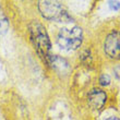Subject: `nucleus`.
Wrapping results in <instances>:
<instances>
[{"label": "nucleus", "instance_id": "obj_1", "mask_svg": "<svg viewBox=\"0 0 120 120\" xmlns=\"http://www.w3.org/2000/svg\"><path fill=\"white\" fill-rule=\"evenodd\" d=\"M30 34H31V41L34 45L35 49L37 51L39 56L43 57L46 61H48L50 55V39L47 34V31L41 23L33 22L30 25Z\"/></svg>", "mask_w": 120, "mask_h": 120}, {"label": "nucleus", "instance_id": "obj_2", "mask_svg": "<svg viewBox=\"0 0 120 120\" xmlns=\"http://www.w3.org/2000/svg\"><path fill=\"white\" fill-rule=\"evenodd\" d=\"M56 41L59 47L64 50H76L82 45L83 31L80 26H73L71 29H60Z\"/></svg>", "mask_w": 120, "mask_h": 120}, {"label": "nucleus", "instance_id": "obj_3", "mask_svg": "<svg viewBox=\"0 0 120 120\" xmlns=\"http://www.w3.org/2000/svg\"><path fill=\"white\" fill-rule=\"evenodd\" d=\"M38 10L46 20L57 21V22H68L70 16L63 6L58 1H39Z\"/></svg>", "mask_w": 120, "mask_h": 120}, {"label": "nucleus", "instance_id": "obj_4", "mask_svg": "<svg viewBox=\"0 0 120 120\" xmlns=\"http://www.w3.org/2000/svg\"><path fill=\"white\" fill-rule=\"evenodd\" d=\"M104 52L109 59H120V31H111L104 41Z\"/></svg>", "mask_w": 120, "mask_h": 120}, {"label": "nucleus", "instance_id": "obj_5", "mask_svg": "<svg viewBox=\"0 0 120 120\" xmlns=\"http://www.w3.org/2000/svg\"><path fill=\"white\" fill-rule=\"evenodd\" d=\"M107 101L106 92L101 89H93L87 94V104L94 110H99L105 106Z\"/></svg>", "mask_w": 120, "mask_h": 120}, {"label": "nucleus", "instance_id": "obj_6", "mask_svg": "<svg viewBox=\"0 0 120 120\" xmlns=\"http://www.w3.org/2000/svg\"><path fill=\"white\" fill-rule=\"evenodd\" d=\"M47 62L49 63V64H51V67H52L58 73H67L70 70L69 63L67 62L63 58L58 57V56L49 57Z\"/></svg>", "mask_w": 120, "mask_h": 120}, {"label": "nucleus", "instance_id": "obj_7", "mask_svg": "<svg viewBox=\"0 0 120 120\" xmlns=\"http://www.w3.org/2000/svg\"><path fill=\"white\" fill-rule=\"evenodd\" d=\"M98 81H99V84H101V86H108L111 82L110 76L108 75V74H106V73H101V75H99Z\"/></svg>", "mask_w": 120, "mask_h": 120}, {"label": "nucleus", "instance_id": "obj_8", "mask_svg": "<svg viewBox=\"0 0 120 120\" xmlns=\"http://www.w3.org/2000/svg\"><path fill=\"white\" fill-rule=\"evenodd\" d=\"M108 6L112 11H118L120 9V1H109Z\"/></svg>", "mask_w": 120, "mask_h": 120}, {"label": "nucleus", "instance_id": "obj_9", "mask_svg": "<svg viewBox=\"0 0 120 120\" xmlns=\"http://www.w3.org/2000/svg\"><path fill=\"white\" fill-rule=\"evenodd\" d=\"M114 72H115V75L117 76V79H120V64L115 68V69H114Z\"/></svg>", "mask_w": 120, "mask_h": 120}, {"label": "nucleus", "instance_id": "obj_10", "mask_svg": "<svg viewBox=\"0 0 120 120\" xmlns=\"http://www.w3.org/2000/svg\"><path fill=\"white\" fill-rule=\"evenodd\" d=\"M106 120H120V118H119V117H117V116H111V117L107 118Z\"/></svg>", "mask_w": 120, "mask_h": 120}, {"label": "nucleus", "instance_id": "obj_11", "mask_svg": "<svg viewBox=\"0 0 120 120\" xmlns=\"http://www.w3.org/2000/svg\"><path fill=\"white\" fill-rule=\"evenodd\" d=\"M1 31H2V23L0 22V35H1Z\"/></svg>", "mask_w": 120, "mask_h": 120}]
</instances>
